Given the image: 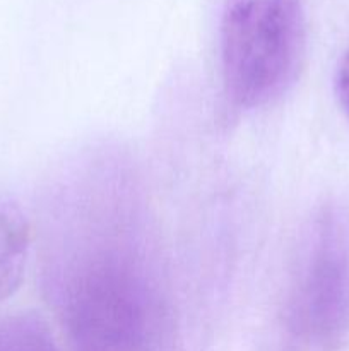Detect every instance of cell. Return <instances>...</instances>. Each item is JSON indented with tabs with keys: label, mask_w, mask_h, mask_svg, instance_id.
I'll return each instance as SVG.
<instances>
[{
	"label": "cell",
	"mask_w": 349,
	"mask_h": 351,
	"mask_svg": "<svg viewBox=\"0 0 349 351\" xmlns=\"http://www.w3.org/2000/svg\"><path fill=\"white\" fill-rule=\"evenodd\" d=\"M132 163L116 146L89 147L48 189L41 283L72 351H170L166 271Z\"/></svg>",
	"instance_id": "cell-1"
},
{
	"label": "cell",
	"mask_w": 349,
	"mask_h": 351,
	"mask_svg": "<svg viewBox=\"0 0 349 351\" xmlns=\"http://www.w3.org/2000/svg\"><path fill=\"white\" fill-rule=\"evenodd\" d=\"M305 45L301 0H224L219 51L231 106L262 108L289 91L303 65Z\"/></svg>",
	"instance_id": "cell-2"
},
{
	"label": "cell",
	"mask_w": 349,
	"mask_h": 351,
	"mask_svg": "<svg viewBox=\"0 0 349 351\" xmlns=\"http://www.w3.org/2000/svg\"><path fill=\"white\" fill-rule=\"evenodd\" d=\"M281 326L293 351H339L348 343L349 215L341 206H322L301 230Z\"/></svg>",
	"instance_id": "cell-3"
},
{
	"label": "cell",
	"mask_w": 349,
	"mask_h": 351,
	"mask_svg": "<svg viewBox=\"0 0 349 351\" xmlns=\"http://www.w3.org/2000/svg\"><path fill=\"white\" fill-rule=\"evenodd\" d=\"M29 254V225L19 206L0 199V302L19 290Z\"/></svg>",
	"instance_id": "cell-4"
},
{
	"label": "cell",
	"mask_w": 349,
	"mask_h": 351,
	"mask_svg": "<svg viewBox=\"0 0 349 351\" xmlns=\"http://www.w3.org/2000/svg\"><path fill=\"white\" fill-rule=\"evenodd\" d=\"M0 351H60L43 319L33 314L0 317Z\"/></svg>",
	"instance_id": "cell-5"
},
{
	"label": "cell",
	"mask_w": 349,
	"mask_h": 351,
	"mask_svg": "<svg viewBox=\"0 0 349 351\" xmlns=\"http://www.w3.org/2000/svg\"><path fill=\"white\" fill-rule=\"evenodd\" d=\"M334 84L339 105H341V108L344 110V113L349 119V50L342 55L341 62H339Z\"/></svg>",
	"instance_id": "cell-6"
}]
</instances>
